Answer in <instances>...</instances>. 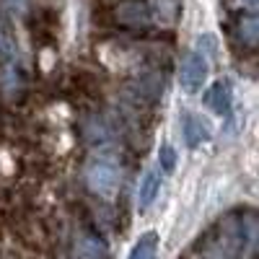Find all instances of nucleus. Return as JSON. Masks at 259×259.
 <instances>
[{
	"label": "nucleus",
	"mask_w": 259,
	"mask_h": 259,
	"mask_svg": "<svg viewBox=\"0 0 259 259\" xmlns=\"http://www.w3.org/2000/svg\"><path fill=\"white\" fill-rule=\"evenodd\" d=\"M231 104H233V91L228 80H215L207 94H205V106L210 112H215L218 117H228L231 114Z\"/></svg>",
	"instance_id": "39448f33"
},
{
	"label": "nucleus",
	"mask_w": 259,
	"mask_h": 259,
	"mask_svg": "<svg viewBox=\"0 0 259 259\" xmlns=\"http://www.w3.org/2000/svg\"><path fill=\"white\" fill-rule=\"evenodd\" d=\"M156 3V11H158V16L161 18H166V21H171L177 16V8H179V0H153Z\"/></svg>",
	"instance_id": "f8f14e48"
},
{
	"label": "nucleus",
	"mask_w": 259,
	"mask_h": 259,
	"mask_svg": "<svg viewBox=\"0 0 259 259\" xmlns=\"http://www.w3.org/2000/svg\"><path fill=\"white\" fill-rule=\"evenodd\" d=\"M127 259H158V233L145 231L140 239L133 244Z\"/></svg>",
	"instance_id": "1a4fd4ad"
},
{
	"label": "nucleus",
	"mask_w": 259,
	"mask_h": 259,
	"mask_svg": "<svg viewBox=\"0 0 259 259\" xmlns=\"http://www.w3.org/2000/svg\"><path fill=\"white\" fill-rule=\"evenodd\" d=\"M158 192H161V174H158V171H148V174L143 177V182H140L138 207H140V210H148L150 205L156 202Z\"/></svg>",
	"instance_id": "6e6552de"
},
{
	"label": "nucleus",
	"mask_w": 259,
	"mask_h": 259,
	"mask_svg": "<svg viewBox=\"0 0 259 259\" xmlns=\"http://www.w3.org/2000/svg\"><path fill=\"white\" fill-rule=\"evenodd\" d=\"M158 163L163 171H174L177 168V150L171 148V145H161L158 150Z\"/></svg>",
	"instance_id": "9b49d317"
},
{
	"label": "nucleus",
	"mask_w": 259,
	"mask_h": 259,
	"mask_svg": "<svg viewBox=\"0 0 259 259\" xmlns=\"http://www.w3.org/2000/svg\"><path fill=\"white\" fill-rule=\"evenodd\" d=\"M246 246V231L244 218H228L218 226V233L205 241V259H239Z\"/></svg>",
	"instance_id": "f257e3e1"
},
{
	"label": "nucleus",
	"mask_w": 259,
	"mask_h": 259,
	"mask_svg": "<svg viewBox=\"0 0 259 259\" xmlns=\"http://www.w3.org/2000/svg\"><path fill=\"white\" fill-rule=\"evenodd\" d=\"M117 21L122 26L138 29V26H145L150 21V11L143 0H124V3L117 6Z\"/></svg>",
	"instance_id": "0eeeda50"
},
{
	"label": "nucleus",
	"mask_w": 259,
	"mask_h": 259,
	"mask_svg": "<svg viewBox=\"0 0 259 259\" xmlns=\"http://www.w3.org/2000/svg\"><path fill=\"white\" fill-rule=\"evenodd\" d=\"M249 3H251V6H254V3H256V0H249Z\"/></svg>",
	"instance_id": "4468645a"
},
{
	"label": "nucleus",
	"mask_w": 259,
	"mask_h": 259,
	"mask_svg": "<svg viewBox=\"0 0 259 259\" xmlns=\"http://www.w3.org/2000/svg\"><path fill=\"white\" fill-rule=\"evenodd\" d=\"M3 6L11 8V11H18V13H21V11H26V8H29V0H3Z\"/></svg>",
	"instance_id": "ddd939ff"
},
{
	"label": "nucleus",
	"mask_w": 259,
	"mask_h": 259,
	"mask_svg": "<svg viewBox=\"0 0 259 259\" xmlns=\"http://www.w3.org/2000/svg\"><path fill=\"white\" fill-rule=\"evenodd\" d=\"M207 80V60L200 52H189L184 55L179 65V83L187 94H197Z\"/></svg>",
	"instance_id": "7ed1b4c3"
},
{
	"label": "nucleus",
	"mask_w": 259,
	"mask_h": 259,
	"mask_svg": "<svg viewBox=\"0 0 259 259\" xmlns=\"http://www.w3.org/2000/svg\"><path fill=\"white\" fill-rule=\"evenodd\" d=\"M73 254L78 259H106L109 256V246L101 239L99 233H91V231H83L75 236L73 241Z\"/></svg>",
	"instance_id": "20e7f679"
},
{
	"label": "nucleus",
	"mask_w": 259,
	"mask_h": 259,
	"mask_svg": "<svg viewBox=\"0 0 259 259\" xmlns=\"http://www.w3.org/2000/svg\"><path fill=\"white\" fill-rule=\"evenodd\" d=\"M182 130H184V143L189 148H200V145H205L212 138L210 122L205 117H200V114H184Z\"/></svg>",
	"instance_id": "423d86ee"
},
{
	"label": "nucleus",
	"mask_w": 259,
	"mask_h": 259,
	"mask_svg": "<svg viewBox=\"0 0 259 259\" xmlns=\"http://www.w3.org/2000/svg\"><path fill=\"white\" fill-rule=\"evenodd\" d=\"M236 36L244 47L254 50L256 47V39H259V24H256V16L254 13H246L239 18V26H236Z\"/></svg>",
	"instance_id": "9d476101"
},
{
	"label": "nucleus",
	"mask_w": 259,
	"mask_h": 259,
	"mask_svg": "<svg viewBox=\"0 0 259 259\" xmlns=\"http://www.w3.org/2000/svg\"><path fill=\"white\" fill-rule=\"evenodd\" d=\"M85 184L101 200H114L122 187V174L112 161L96 158L85 166Z\"/></svg>",
	"instance_id": "f03ea898"
}]
</instances>
